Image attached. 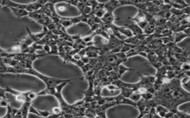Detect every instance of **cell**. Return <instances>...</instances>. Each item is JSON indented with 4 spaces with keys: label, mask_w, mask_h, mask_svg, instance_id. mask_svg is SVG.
I'll return each mask as SVG.
<instances>
[{
    "label": "cell",
    "mask_w": 190,
    "mask_h": 118,
    "mask_svg": "<svg viewBox=\"0 0 190 118\" xmlns=\"http://www.w3.org/2000/svg\"><path fill=\"white\" fill-rule=\"evenodd\" d=\"M181 78H174L169 82L163 83L156 90L153 97L145 103L146 109L143 117L149 113V109L157 106H162L173 112L176 117L189 118V114L181 112L177 107L190 101V92L182 88Z\"/></svg>",
    "instance_id": "obj_1"
},
{
    "label": "cell",
    "mask_w": 190,
    "mask_h": 118,
    "mask_svg": "<svg viewBox=\"0 0 190 118\" xmlns=\"http://www.w3.org/2000/svg\"><path fill=\"white\" fill-rule=\"evenodd\" d=\"M27 31L28 32V35L25 37L20 43L18 44L19 49H20V52H23L25 49H27L31 45H33V43H36L39 40H40L42 38L45 36L49 32V29L45 26H43V32H40L39 33H31L28 27H27Z\"/></svg>",
    "instance_id": "obj_2"
},
{
    "label": "cell",
    "mask_w": 190,
    "mask_h": 118,
    "mask_svg": "<svg viewBox=\"0 0 190 118\" xmlns=\"http://www.w3.org/2000/svg\"><path fill=\"white\" fill-rule=\"evenodd\" d=\"M130 19H132L133 21H135L136 24L139 26L142 30H143L148 25V21L146 19V15L145 12L142 11L141 10L138 9V13L137 16L134 18H129Z\"/></svg>",
    "instance_id": "obj_3"
},
{
    "label": "cell",
    "mask_w": 190,
    "mask_h": 118,
    "mask_svg": "<svg viewBox=\"0 0 190 118\" xmlns=\"http://www.w3.org/2000/svg\"><path fill=\"white\" fill-rule=\"evenodd\" d=\"M10 9L11 10L13 14L17 18H23L28 17L29 12H28L25 9H21V8H15V7H10Z\"/></svg>",
    "instance_id": "obj_4"
},
{
    "label": "cell",
    "mask_w": 190,
    "mask_h": 118,
    "mask_svg": "<svg viewBox=\"0 0 190 118\" xmlns=\"http://www.w3.org/2000/svg\"><path fill=\"white\" fill-rule=\"evenodd\" d=\"M126 27L129 28L130 31H131L133 35H139V34L143 33V30H142L141 27H139L137 24H131V25H125Z\"/></svg>",
    "instance_id": "obj_5"
},
{
    "label": "cell",
    "mask_w": 190,
    "mask_h": 118,
    "mask_svg": "<svg viewBox=\"0 0 190 118\" xmlns=\"http://www.w3.org/2000/svg\"><path fill=\"white\" fill-rule=\"evenodd\" d=\"M173 37H174V42L177 44L180 41H181L182 40L186 39V38L189 37V35L187 34H186L183 31L177 32V33H173Z\"/></svg>",
    "instance_id": "obj_6"
},
{
    "label": "cell",
    "mask_w": 190,
    "mask_h": 118,
    "mask_svg": "<svg viewBox=\"0 0 190 118\" xmlns=\"http://www.w3.org/2000/svg\"><path fill=\"white\" fill-rule=\"evenodd\" d=\"M9 104V102L8 101L7 99L2 98L0 100V107H7L8 105Z\"/></svg>",
    "instance_id": "obj_7"
},
{
    "label": "cell",
    "mask_w": 190,
    "mask_h": 118,
    "mask_svg": "<svg viewBox=\"0 0 190 118\" xmlns=\"http://www.w3.org/2000/svg\"><path fill=\"white\" fill-rule=\"evenodd\" d=\"M5 93H6L5 89H3V88L0 87V98L7 99V98H6Z\"/></svg>",
    "instance_id": "obj_8"
},
{
    "label": "cell",
    "mask_w": 190,
    "mask_h": 118,
    "mask_svg": "<svg viewBox=\"0 0 190 118\" xmlns=\"http://www.w3.org/2000/svg\"><path fill=\"white\" fill-rule=\"evenodd\" d=\"M5 50H3V48H1V47H0V53H3V52H5Z\"/></svg>",
    "instance_id": "obj_9"
}]
</instances>
